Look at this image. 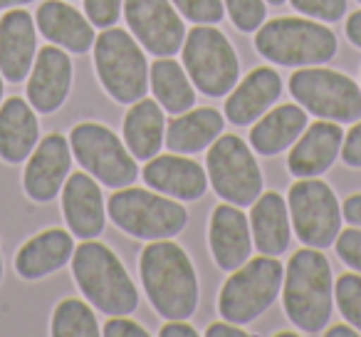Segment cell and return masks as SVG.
<instances>
[{
  "label": "cell",
  "mask_w": 361,
  "mask_h": 337,
  "mask_svg": "<svg viewBox=\"0 0 361 337\" xmlns=\"http://www.w3.org/2000/svg\"><path fill=\"white\" fill-rule=\"evenodd\" d=\"M139 276L146 297L166 320H188L198 307V276L178 243L161 238L139 256Z\"/></svg>",
  "instance_id": "cell-1"
},
{
  "label": "cell",
  "mask_w": 361,
  "mask_h": 337,
  "mask_svg": "<svg viewBox=\"0 0 361 337\" xmlns=\"http://www.w3.org/2000/svg\"><path fill=\"white\" fill-rule=\"evenodd\" d=\"M282 305L292 325L305 335H319L334 310L331 266L319 248L292 253L282 280Z\"/></svg>",
  "instance_id": "cell-2"
},
{
  "label": "cell",
  "mask_w": 361,
  "mask_h": 337,
  "mask_svg": "<svg viewBox=\"0 0 361 337\" xmlns=\"http://www.w3.org/2000/svg\"><path fill=\"white\" fill-rule=\"evenodd\" d=\"M72 276L90 305L106 315H131L139 305V290L124 263L104 243L85 241L72 253Z\"/></svg>",
  "instance_id": "cell-3"
},
{
  "label": "cell",
  "mask_w": 361,
  "mask_h": 337,
  "mask_svg": "<svg viewBox=\"0 0 361 337\" xmlns=\"http://www.w3.org/2000/svg\"><path fill=\"white\" fill-rule=\"evenodd\" d=\"M336 35L329 28L305 18H275L262 23L255 35V50L280 67L324 65L336 55Z\"/></svg>",
  "instance_id": "cell-4"
},
{
  "label": "cell",
  "mask_w": 361,
  "mask_h": 337,
  "mask_svg": "<svg viewBox=\"0 0 361 337\" xmlns=\"http://www.w3.org/2000/svg\"><path fill=\"white\" fill-rule=\"evenodd\" d=\"M109 218L139 241H161L178 236L188 223L186 206L149 189L124 187L111 194L106 203Z\"/></svg>",
  "instance_id": "cell-5"
},
{
  "label": "cell",
  "mask_w": 361,
  "mask_h": 337,
  "mask_svg": "<svg viewBox=\"0 0 361 337\" xmlns=\"http://www.w3.org/2000/svg\"><path fill=\"white\" fill-rule=\"evenodd\" d=\"M94 67L106 95L119 105H134L149 90L146 55L131 32L104 28L94 40Z\"/></svg>",
  "instance_id": "cell-6"
},
{
  "label": "cell",
  "mask_w": 361,
  "mask_h": 337,
  "mask_svg": "<svg viewBox=\"0 0 361 337\" xmlns=\"http://www.w3.org/2000/svg\"><path fill=\"white\" fill-rule=\"evenodd\" d=\"M285 268L275 256L247 258L240 268L233 271L218 295V312L223 320L247 325L270 310L275 297L280 295Z\"/></svg>",
  "instance_id": "cell-7"
},
{
  "label": "cell",
  "mask_w": 361,
  "mask_h": 337,
  "mask_svg": "<svg viewBox=\"0 0 361 337\" xmlns=\"http://www.w3.org/2000/svg\"><path fill=\"white\" fill-rule=\"evenodd\" d=\"M290 95L305 112L317 119L359 122L361 119V87L344 72L329 67H305L290 77Z\"/></svg>",
  "instance_id": "cell-8"
},
{
  "label": "cell",
  "mask_w": 361,
  "mask_h": 337,
  "mask_svg": "<svg viewBox=\"0 0 361 337\" xmlns=\"http://www.w3.org/2000/svg\"><path fill=\"white\" fill-rule=\"evenodd\" d=\"M183 67L193 87L208 97H223L238 85L240 60L218 28L198 25L183 40Z\"/></svg>",
  "instance_id": "cell-9"
},
{
  "label": "cell",
  "mask_w": 361,
  "mask_h": 337,
  "mask_svg": "<svg viewBox=\"0 0 361 337\" xmlns=\"http://www.w3.org/2000/svg\"><path fill=\"white\" fill-rule=\"evenodd\" d=\"M208 182L213 191L228 203L252 206L262 194V172L252 149L238 134H221L206 156Z\"/></svg>",
  "instance_id": "cell-10"
},
{
  "label": "cell",
  "mask_w": 361,
  "mask_h": 337,
  "mask_svg": "<svg viewBox=\"0 0 361 337\" xmlns=\"http://www.w3.org/2000/svg\"><path fill=\"white\" fill-rule=\"evenodd\" d=\"M70 146L82 169L104 187L124 189L131 187L139 177L134 154L126 149V144H121V139L109 126L97 122L77 124L70 134Z\"/></svg>",
  "instance_id": "cell-11"
},
{
  "label": "cell",
  "mask_w": 361,
  "mask_h": 337,
  "mask_svg": "<svg viewBox=\"0 0 361 337\" xmlns=\"http://www.w3.org/2000/svg\"><path fill=\"white\" fill-rule=\"evenodd\" d=\"M290 221L297 238L310 248L334 246L341 231V206L329 184L317 179H300L287 196Z\"/></svg>",
  "instance_id": "cell-12"
},
{
  "label": "cell",
  "mask_w": 361,
  "mask_h": 337,
  "mask_svg": "<svg viewBox=\"0 0 361 337\" xmlns=\"http://www.w3.org/2000/svg\"><path fill=\"white\" fill-rule=\"evenodd\" d=\"M131 35L156 57H173L183 47L186 28L171 0H124Z\"/></svg>",
  "instance_id": "cell-13"
},
{
  "label": "cell",
  "mask_w": 361,
  "mask_h": 337,
  "mask_svg": "<svg viewBox=\"0 0 361 337\" xmlns=\"http://www.w3.org/2000/svg\"><path fill=\"white\" fill-rule=\"evenodd\" d=\"M72 166V146L62 134H47L27 156L23 189L35 203H47L62 191Z\"/></svg>",
  "instance_id": "cell-14"
},
{
  "label": "cell",
  "mask_w": 361,
  "mask_h": 337,
  "mask_svg": "<svg viewBox=\"0 0 361 337\" xmlns=\"http://www.w3.org/2000/svg\"><path fill=\"white\" fill-rule=\"evenodd\" d=\"M341 144H344V131L339 122L317 119L314 124H307L300 139L292 144L287 169L297 179L322 177L324 172H329L336 156L341 154Z\"/></svg>",
  "instance_id": "cell-15"
},
{
  "label": "cell",
  "mask_w": 361,
  "mask_h": 337,
  "mask_svg": "<svg viewBox=\"0 0 361 337\" xmlns=\"http://www.w3.org/2000/svg\"><path fill=\"white\" fill-rule=\"evenodd\" d=\"M62 213L70 233L82 241H92L104 231L106 206L102 189L87 172H75L62 187Z\"/></svg>",
  "instance_id": "cell-16"
},
{
  "label": "cell",
  "mask_w": 361,
  "mask_h": 337,
  "mask_svg": "<svg viewBox=\"0 0 361 337\" xmlns=\"http://www.w3.org/2000/svg\"><path fill=\"white\" fill-rule=\"evenodd\" d=\"M72 90V60L62 47H42L27 80V102L40 114H52Z\"/></svg>",
  "instance_id": "cell-17"
},
{
  "label": "cell",
  "mask_w": 361,
  "mask_h": 337,
  "mask_svg": "<svg viewBox=\"0 0 361 337\" xmlns=\"http://www.w3.org/2000/svg\"><path fill=\"white\" fill-rule=\"evenodd\" d=\"M208 246L221 271H235L250 258L252 231L250 218L235 203H223L211 213L208 223Z\"/></svg>",
  "instance_id": "cell-18"
},
{
  "label": "cell",
  "mask_w": 361,
  "mask_h": 337,
  "mask_svg": "<svg viewBox=\"0 0 361 337\" xmlns=\"http://www.w3.org/2000/svg\"><path fill=\"white\" fill-rule=\"evenodd\" d=\"M37 57V25L23 8L0 18V75L8 82H23Z\"/></svg>",
  "instance_id": "cell-19"
},
{
  "label": "cell",
  "mask_w": 361,
  "mask_h": 337,
  "mask_svg": "<svg viewBox=\"0 0 361 337\" xmlns=\"http://www.w3.org/2000/svg\"><path fill=\"white\" fill-rule=\"evenodd\" d=\"M144 182L178 201H198L208 191V174L203 166L176 151L149 159L144 166Z\"/></svg>",
  "instance_id": "cell-20"
},
{
  "label": "cell",
  "mask_w": 361,
  "mask_h": 337,
  "mask_svg": "<svg viewBox=\"0 0 361 337\" xmlns=\"http://www.w3.org/2000/svg\"><path fill=\"white\" fill-rule=\"evenodd\" d=\"M37 30L52 42V45L70 50L75 55H85L94 47V25L90 18L82 16L77 8L67 6L62 0H45L35 13Z\"/></svg>",
  "instance_id": "cell-21"
},
{
  "label": "cell",
  "mask_w": 361,
  "mask_h": 337,
  "mask_svg": "<svg viewBox=\"0 0 361 337\" xmlns=\"http://www.w3.org/2000/svg\"><path fill=\"white\" fill-rule=\"evenodd\" d=\"M282 95V77L272 67H257L240 85L231 90L226 100V117L238 126L260 119Z\"/></svg>",
  "instance_id": "cell-22"
},
{
  "label": "cell",
  "mask_w": 361,
  "mask_h": 337,
  "mask_svg": "<svg viewBox=\"0 0 361 337\" xmlns=\"http://www.w3.org/2000/svg\"><path fill=\"white\" fill-rule=\"evenodd\" d=\"M75 253V238L62 228H47V231L32 236L20 251L16 253V273L23 280H40L72 261Z\"/></svg>",
  "instance_id": "cell-23"
},
{
  "label": "cell",
  "mask_w": 361,
  "mask_h": 337,
  "mask_svg": "<svg viewBox=\"0 0 361 337\" xmlns=\"http://www.w3.org/2000/svg\"><path fill=\"white\" fill-rule=\"evenodd\" d=\"M40 141V124L30 102L11 97L0 105V159L20 164Z\"/></svg>",
  "instance_id": "cell-24"
},
{
  "label": "cell",
  "mask_w": 361,
  "mask_h": 337,
  "mask_svg": "<svg viewBox=\"0 0 361 337\" xmlns=\"http://www.w3.org/2000/svg\"><path fill=\"white\" fill-rule=\"evenodd\" d=\"M252 243L262 256H282L290 246V206L277 191H267L252 201L250 211Z\"/></svg>",
  "instance_id": "cell-25"
},
{
  "label": "cell",
  "mask_w": 361,
  "mask_h": 337,
  "mask_svg": "<svg viewBox=\"0 0 361 337\" xmlns=\"http://www.w3.org/2000/svg\"><path fill=\"white\" fill-rule=\"evenodd\" d=\"M121 134H124V144L134 154V159H154L166 141V119L159 102L146 100V97L136 100L126 112Z\"/></svg>",
  "instance_id": "cell-26"
},
{
  "label": "cell",
  "mask_w": 361,
  "mask_h": 337,
  "mask_svg": "<svg viewBox=\"0 0 361 337\" xmlns=\"http://www.w3.org/2000/svg\"><path fill=\"white\" fill-rule=\"evenodd\" d=\"M226 119L213 107H198L176 114L166 126V146L176 154H198L223 134Z\"/></svg>",
  "instance_id": "cell-27"
},
{
  "label": "cell",
  "mask_w": 361,
  "mask_h": 337,
  "mask_svg": "<svg viewBox=\"0 0 361 337\" xmlns=\"http://www.w3.org/2000/svg\"><path fill=\"white\" fill-rule=\"evenodd\" d=\"M307 129V112L297 105H280L260 117L250 131V144L260 156H277L290 149Z\"/></svg>",
  "instance_id": "cell-28"
},
{
  "label": "cell",
  "mask_w": 361,
  "mask_h": 337,
  "mask_svg": "<svg viewBox=\"0 0 361 337\" xmlns=\"http://www.w3.org/2000/svg\"><path fill=\"white\" fill-rule=\"evenodd\" d=\"M149 87L154 90L156 102L171 114H180L196 107L191 77L171 57H156V62L149 67Z\"/></svg>",
  "instance_id": "cell-29"
},
{
  "label": "cell",
  "mask_w": 361,
  "mask_h": 337,
  "mask_svg": "<svg viewBox=\"0 0 361 337\" xmlns=\"http://www.w3.org/2000/svg\"><path fill=\"white\" fill-rule=\"evenodd\" d=\"M50 332L55 337H97L99 322L92 307L77 297H67L52 312Z\"/></svg>",
  "instance_id": "cell-30"
},
{
  "label": "cell",
  "mask_w": 361,
  "mask_h": 337,
  "mask_svg": "<svg viewBox=\"0 0 361 337\" xmlns=\"http://www.w3.org/2000/svg\"><path fill=\"white\" fill-rule=\"evenodd\" d=\"M334 300L349 325L361 332V273H344L334 283Z\"/></svg>",
  "instance_id": "cell-31"
},
{
  "label": "cell",
  "mask_w": 361,
  "mask_h": 337,
  "mask_svg": "<svg viewBox=\"0 0 361 337\" xmlns=\"http://www.w3.org/2000/svg\"><path fill=\"white\" fill-rule=\"evenodd\" d=\"M233 25L243 32H257V28L265 23L267 8L265 0H223Z\"/></svg>",
  "instance_id": "cell-32"
},
{
  "label": "cell",
  "mask_w": 361,
  "mask_h": 337,
  "mask_svg": "<svg viewBox=\"0 0 361 337\" xmlns=\"http://www.w3.org/2000/svg\"><path fill=\"white\" fill-rule=\"evenodd\" d=\"M176 11L196 25H216L226 16L223 0H171Z\"/></svg>",
  "instance_id": "cell-33"
},
{
  "label": "cell",
  "mask_w": 361,
  "mask_h": 337,
  "mask_svg": "<svg viewBox=\"0 0 361 337\" xmlns=\"http://www.w3.org/2000/svg\"><path fill=\"white\" fill-rule=\"evenodd\" d=\"M290 3L302 16L314 18V20H324V23L341 20L346 13V0H290Z\"/></svg>",
  "instance_id": "cell-34"
},
{
  "label": "cell",
  "mask_w": 361,
  "mask_h": 337,
  "mask_svg": "<svg viewBox=\"0 0 361 337\" xmlns=\"http://www.w3.org/2000/svg\"><path fill=\"white\" fill-rule=\"evenodd\" d=\"M334 251H336V256L341 258L344 266L361 273V228L339 231V236H336V241H334Z\"/></svg>",
  "instance_id": "cell-35"
},
{
  "label": "cell",
  "mask_w": 361,
  "mask_h": 337,
  "mask_svg": "<svg viewBox=\"0 0 361 337\" xmlns=\"http://www.w3.org/2000/svg\"><path fill=\"white\" fill-rule=\"evenodd\" d=\"M85 13L94 28H114L121 16V0H85Z\"/></svg>",
  "instance_id": "cell-36"
},
{
  "label": "cell",
  "mask_w": 361,
  "mask_h": 337,
  "mask_svg": "<svg viewBox=\"0 0 361 337\" xmlns=\"http://www.w3.org/2000/svg\"><path fill=\"white\" fill-rule=\"evenodd\" d=\"M104 332L106 337H146L149 332L139 325V322L129 320L126 315H111L109 322H104Z\"/></svg>",
  "instance_id": "cell-37"
},
{
  "label": "cell",
  "mask_w": 361,
  "mask_h": 337,
  "mask_svg": "<svg viewBox=\"0 0 361 337\" xmlns=\"http://www.w3.org/2000/svg\"><path fill=\"white\" fill-rule=\"evenodd\" d=\"M341 161L351 169H361V119L356 122V126H351V131L344 136L341 144Z\"/></svg>",
  "instance_id": "cell-38"
},
{
  "label": "cell",
  "mask_w": 361,
  "mask_h": 337,
  "mask_svg": "<svg viewBox=\"0 0 361 337\" xmlns=\"http://www.w3.org/2000/svg\"><path fill=\"white\" fill-rule=\"evenodd\" d=\"M161 337H198L196 327H191L186 320H169L159 332Z\"/></svg>",
  "instance_id": "cell-39"
},
{
  "label": "cell",
  "mask_w": 361,
  "mask_h": 337,
  "mask_svg": "<svg viewBox=\"0 0 361 337\" xmlns=\"http://www.w3.org/2000/svg\"><path fill=\"white\" fill-rule=\"evenodd\" d=\"M206 337H247V332L235 322H213L206 330Z\"/></svg>",
  "instance_id": "cell-40"
},
{
  "label": "cell",
  "mask_w": 361,
  "mask_h": 337,
  "mask_svg": "<svg viewBox=\"0 0 361 337\" xmlns=\"http://www.w3.org/2000/svg\"><path fill=\"white\" fill-rule=\"evenodd\" d=\"M341 216H344L351 226L361 228V194H351V196L341 203Z\"/></svg>",
  "instance_id": "cell-41"
},
{
  "label": "cell",
  "mask_w": 361,
  "mask_h": 337,
  "mask_svg": "<svg viewBox=\"0 0 361 337\" xmlns=\"http://www.w3.org/2000/svg\"><path fill=\"white\" fill-rule=\"evenodd\" d=\"M346 37H349L351 45H356L361 50V11L351 13L346 18Z\"/></svg>",
  "instance_id": "cell-42"
},
{
  "label": "cell",
  "mask_w": 361,
  "mask_h": 337,
  "mask_svg": "<svg viewBox=\"0 0 361 337\" xmlns=\"http://www.w3.org/2000/svg\"><path fill=\"white\" fill-rule=\"evenodd\" d=\"M356 335H359V330H356V327H346V325H336L326 330V337H356Z\"/></svg>",
  "instance_id": "cell-43"
},
{
  "label": "cell",
  "mask_w": 361,
  "mask_h": 337,
  "mask_svg": "<svg viewBox=\"0 0 361 337\" xmlns=\"http://www.w3.org/2000/svg\"><path fill=\"white\" fill-rule=\"evenodd\" d=\"M32 0H0V11L3 8H20V6H27Z\"/></svg>",
  "instance_id": "cell-44"
},
{
  "label": "cell",
  "mask_w": 361,
  "mask_h": 337,
  "mask_svg": "<svg viewBox=\"0 0 361 337\" xmlns=\"http://www.w3.org/2000/svg\"><path fill=\"white\" fill-rule=\"evenodd\" d=\"M3 80H6V77L0 75V105H3V90H6V87H3Z\"/></svg>",
  "instance_id": "cell-45"
},
{
  "label": "cell",
  "mask_w": 361,
  "mask_h": 337,
  "mask_svg": "<svg viewBox=\"0 0 361 337\" xmlns=\"http://www.w3.org/2000/svg\"><path fill=\"white\" fill-rule=\"evenodd\" d=\"M267 3H270V6H282L285 0H267Z\"/></svg>",
  "instance_id": "cell-46"
},
{
  "label": "cell",
  "mask_w": 361,
  "mask_h": 337,
  "mask_svg": "<svg viewBox=\"0 0 361 337\" xmlns=\"http://www.w3.org/2000/svg\"><path fill=\"white\" fill-rule=\"evenodd\" d=\"M0 280H3V253H0Z\"/></svg>",
  "instance_id": "cell-47"
},
{
  "label": "cell",
  "mask_w": 361,
  "mask_h": 337,
  "mask_svg": "<svg viewBox=\"0 0 361 337\" xmlns=\"http://www.w3.org/2000/svg\"><path fill=\"white\" fill-rule=\"evenodd\" d=\"M359 3H361V0H359Z\"/></svg>",
  "instance_id": "cell-48"
}]
</instances>
